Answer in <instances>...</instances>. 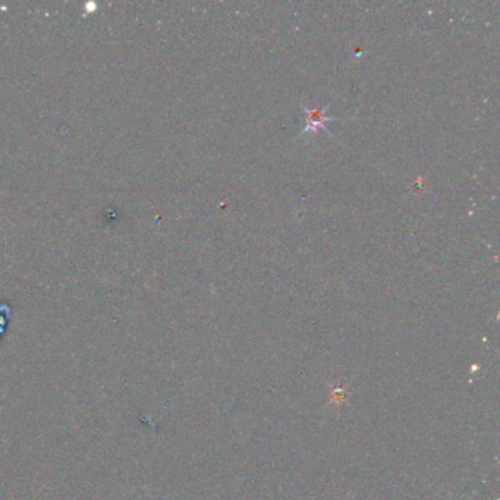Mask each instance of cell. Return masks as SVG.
<instances>
[{
	"instance_id": "obj_1",
	"label": "cell",
	"mask_w": 500,
	"mask_h": 500,
	"mask_svg": "<svg viewBox=\"0 0 500 500\" xmlns=\"http://www.w3.org/2000/svg\"><path fill=\"white\" fill-rule=\"evenodd\" d=\"M324 110H326V109H321V110H312V109H307V108H305V112H307V127H305V129L302 131V134L316 132L319 128H324V129H326V124L329 122V120H333V119L326 117V116H324Z\"/></svg>"
}]
</instances>
